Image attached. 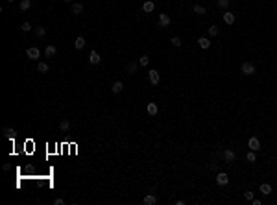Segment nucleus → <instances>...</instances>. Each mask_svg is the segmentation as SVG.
Instances as JSON below:
<instances>
[{"mask_svg": "<svg viewBox=\"0 0 277 205\" xmlns=\"http://www.w3.org/2000/svg\"><path fill=\"white\" fill-rule=\"evenodd\" d=\"M242 74H246V76H253L255 74V65L246 61V63H242Z\"/></svg>", "mask_w": 277, "mask_h": 205, "instance_id": "obj_1", "label": "nucleus"}, {"mask_svg": "<svg viewBox=\"0 0 277 205\" xmlns=\"http://www.w3.org/2000/svg\"><path fill=\"white\" fill-rule=\"evenodd\" d=\"M148 80H150V83L152 85H159V81H161V76H159V72L157 70H150V72H148Z\"/></svg>", "mask_w": 277, "mask_h": 205, "instance_id": "obj_2", "label": "nucleus"}, {"mask_svg": "<svg viewBox=\"0 0 277 205\" xmlns=\"http://www.w3.org/2000/svg\"><path fill=\"white\" fill-rule=\"evenodd\" d=\"M216 183H218L220 187L227 185V183H229V176L226 174V172H218V176H216Z\"/></svg>", "mask_w": 277, "mask_h": 205, "instance_id": "obj_3", "label": "nucleus"}, {"mask_svg": "<svg viewBox=\"0 0 277 205\" xmlns=\"http://www.w3.org/2000/svg\"><path fill=\"white\" fill-rule=\"evenodd\" d=\"M26 56H28L30 59H39V57H41V52H39V48L31 46V48H28V50H26Z\"/></svg>", "mask_w": 277, "mask_h": 205, "instance_id": "obj_4", "label": "nucleus"}, {"mask_svg": "<svg viewBox=\"0 0 277 205\" xmlns=\"http://www.w3.org/2000/svg\"><path fill=\"white\" fill-rule=\"evenodd\" d=\"M248 146H249V150H253V152L261 150V142H259V139H257V137H251L249 141H248Z\"/></svg>", "mask_w": 277, "mask_h": 205, "instance_id": "obj_5", "label": "nucleus"}, {"mask_svg": "<svg viewBox=\"0 0 277 205\" xmlns=\"http://www.w3.org/2000/svg\"><path fill=\"white\" fill-rule=\"evenodd\" d=\"M100 61H102V59H100V54H98L96 50H92V52L89 54V63H91V65H100Z\"/></svg>", "mask_w": 277, "mask_h": 205, "instance_id": "obj_6", "label": "nucleus"}, {"mask_svg": "<svg viewBox=\"0 0 277 205\" xmlns=\"http://www.w3.org/2000/svg\"><path fill=\"white\" fill-rule=\"evenodd\" d=\"M170 24V17L166 13H161L159 15V28H166Z\"/></svg>", "mask_w": 277, "mask_h": 205, "instance_id": "obj_7", "label": "nucleus"}, {"mask_svg": "<svg viewBox=\"0 0 277 205\" xmlns=\"http://www.w3.org/2000/svg\"><path fill=\"white\" fill-rule=\"evenodd\" d=\"M223 159H226V163H233V161L237 159V154L233 152V150H226V152H223Z\"/></svg>", "mask_w": 277, "mask_h": 205, "instance_id": "obj_8", "label": "nucleus"}, {"mask_svg": "<svg viewBox=\"0 0 277 205\" xmlns=\"http://www.w3.org/2000/svg\"><path fill=\"white\" fill-rule=\"evenodd\" d=\"M56 52H57V48H56L54 45H48V46L45 48V56H46V57H54Z\"/></svg>", "mask_w": 277, "mask_h": 205, "instance_id": "obj_9", "label": "nucleus"}, {"mask_svg": "<svg viewBox=\"0 0 277 205\" xmlns=\"http://www.w3.org/2000/svg\"><path fill=\"white\" fill-rule=\"evenodd\" d=\"M142 201H144V205H155L157 203V198L153 196V194H146Z\"/></svg>", "mask_w": 277, "mask_h": 205, "instance_id": "obj_10", "label": "nucleus"}, {"mask_svg": "<svg viewBox=\"0 0 277 205\" xmlns=\"http://www.w3.org/2000/svg\"><path fill=\"white\" fill-rule=\"evenodd\" d=\"M142 9H144V11H146V13H152V11H153V9H155V4L152 2V0H146V2L142 4Z\"/></svg>", "mask_w": 277, "mask_h": 205, "instance_id": "obj_11", "label": "nucleus"}, {"mask_svg": "<svg viewBox=\"0 0 277 205\" xmlns=\"http://www.w3.org/2000/svg\"><path fill=\"white\" fill-rule=\"evenodd\" d=\"M198 45H200V48L207 50V48H211V41L205 39V37H200V39H198Z\"/></svg>", "mask_w": 277, "mask_h": 205, "instance_id": "obj_12", "label": "nucleus"}, {"mask_svg": "<svg viewBox=\"0 0 277 205\" xmlns=\"http://www.w3.org/2000/svg\"><path fill=\"white\" fill-rule=\"evenodd\" d=\"M122 89H124V83H122V81H115V83H113V87H111V91H113L115 94L122 92Z\"/></svg>", "mask_w": 277, "mask_h": 205, "instance_id": "obj_13", "label": "nucleus"}, {"mask_svg": "<svg viewBox=\"0 0 277 205\" xmlns=\"http://www.w3.org/2000/svg\"><path fill=\"white\" fill-rule=\"evenodd\" d=\"M146 111H148V115H152V116H153V115H157V111H159V107H157V104H153V102H152V104H148V107H146Z\"/></svg>", "mask_w": 277, "mask_h": 205, "instance_id": "obj_14", "label": "nucleus"}, {"mask_svg": "<svg viewBox=\"0 0 277 205\" xmlns=\"http://www.w3.org/2000/svg\"><path fill=\"white\" fill-rule=\"evenodd\" d=\"M81 13H83V6L80 2L72 4V15H81Z\"/></svg>", "mask_w": 277, "mask_h": 205, "instance_id": "obj_15", "label": "nucleus"}, {"mask_svg": "<svg viewBox=\"0 0 277 205\" xmlns=\"http://www.w3.org/2000/svg\"><path fill=\"white\" fill-rule=\"evenodd\" d=\"M83 46H85V37H76V41H74V48L81 50Z\"/></svg>", "mask_w": 277, "mask_h": 205, "instance_id": "obj_16", "label": "nucleus"}, {"mask_svg": "<svg viewBox=\"0 0 277 205\" xmlns=\"http://www.w3.org/2000/svg\"><path fill=\"white\" fill-rule=\"evenodd\" d=\"M223 20H226V24H233L235 22V15H233L231 11H226L223 13Z\"/></svg>", "mask_w": 277, "mask_h": 205, "instance_id": "obj_17", "label": "nucleus"}, {"mask_svg": "<svg viewBox=\"0 0 277 205\" xmlns=\"http://www.w3.org/2000/svg\"><path fill=\"white\" fill-rule=\"evenodd\" d=\"M20 11H28V9L31 7V0H20Z\"/></svg>", "mask_w": 277, "mask_h": 205, "instance_id": "obj_18", "label": "nucleus"}, {"mask_svg": "<svg viewBox=\"0 0 277 205\" xmlns=\"http://www.w3.org/2000/svg\"><path fill=\"white\" fill-rule=\"evenodd\" d=\"M261 192L264 194V196L272 194V185H268V183H262V185H261Z\"/></svg>", "mask_w": 277, "mask_h": 205, "instance_id": "obj_19", "label": "nucleus"}, {"mask_svg": "<svg viewBox=\"0 0 277 205\" xmlns=\"http://www.w3.org/2000/svg\"><path fill=\"white\" fill-rule=\"evenodd\" d=\"M2 133H4L7 139H13V137H15V129H13V127H4Z\"/></svg>", "mask_w": 277, "mask_h": 205, "instance_id": "obj_20", "label": "nucleus"}, {"mask_svg": "<svg viewBox=\"0 0 277 205\" xmlns=\"http://www.w3.org/2000/svg\"><path fill=\"white\" fill-rule=\"evenodd\" d=\"M59 129H61L63 133L69 131V129H70V122H69V120H61V122H59Z\"/></svg>", "mask_w": 277, "mask_h": 205, "instance_id": "obj_21", "label": "nucleus"}, {"mask_svg": "<svg viewBox=\"0 0 277 205\" xmlns=\"http://www.w3.org/2000/svg\"><path fill=\"white\" fill-rule=\"evenodd\" d=\"M194 13H196V15H205V13H207V9H205L203 6L196 4V6H194Z\"/></svg>", "mask_w": 277, "mask_h": 205, "instance_id": "obj_22", "label": "nucleus"}, {"mask_svg": "<svg viewBox=\"0 0 277 205\" xmlns=\"http://www.w3.org/2000/svg\"><path fill=\"white\" fill-rule=\"evenodd\" d=\"M37 70H39L41 74H45V72H48V63H42V61H41V63L37 65Z\"/></svg>", "mask_w": 277, "mask_h": 205, "instance_id": "obj_23", "label": "nucleus"}, {"mask_svg": "<svg viewBox=\"0 0 277 205\" xmlns=\"http://www.w3.org/2000/svg\"><path fill=\"white\" fill-rule=\"evenodd\" d=\"M35 35H37L39 39H41V37H45V35H46V30L42 28V26H37V28H35Z\"/></svg>", "mask_w": 277, "mask_h": 205, "instance_id": "obj_24", "label": "nucleus"}, {"mask_svg": "<svg viewBox=\"0 0 277 205\" xmlns=\"http://www.w3.org/2000/svg\"><path fill=\"white\" fill-rule=\"evenodd\" d=\"M126 70H127V74H135L137 72V63H130L126 67Z\"/></svg>", "mask_w": 277, "mask_h": 205, "instance_id": "obj_25", "label": "nucleus"}, {"mask_svg": "<svg viewBox=\"0 0 277 205\" xmlns=\"http://www.w3.org/2000/svg\"><path fill=\"white\" fill-rule=\"evenodd\" d=\"M255 159H257V157H255V152H253V150L246 154V161H248V163H255Z\"/></svg>", "mask_w": 277, "mask_h": 205, "instance_id": "obj_26", "label": "nucleus"}, {"mask_svg": "<svg viewBox=\"0 0 277 205\" xmlns=\"http://www.w3.org/2000/svg\"><path fill=\"white\" fill-rule=\"evenodd\" d=\"M148 63H150V57L148 56H142L141 59H138V65H141V67H148Z\"/></svg>", "mask_w": 277, "mask_h": 205, "instance_id": "obj_27", "label": "nucleus"}, {"mask_svg": "<svg viewBox=\"0 0 277 205\" xmlns=\"http://www.w3.org/2000/svg\"><path fill=\"white\" fill-rule=\"evenodd\" d=\"M218 31H220V30H218V26H211V28H209V35L216 37V35H218Z\"/></svg>", "mask_w": 277, "mask_h": 205, "instance_id": "obj_28", "label": "nucleus"}, {"mask_svg": "<svg viewBox=\"0 0 277 205\" xmlns=\"http://www.w3.org/2000/svg\"><path fill=\"white\" fill-rule=\"evenodd\" d=\"M20 30H22L24 34H28V31L31 30V24H30V22H22V24H20Z\"/></svg>", "mask_w": 277, "mask_h": 205, "instance_id": "obj_29", "label": "nucleus"}, {"mask_svg": "<svg viewBox=\"0 0 277 205\" xmlns=\"http://www.w3.org/2000/svg\"><path fill=\"white\" fill-rule=\"evenodd\" d=\"M229 6V0H218V7H222V9H226Z\"/></svg>", "mask_w": 277, "mask_h": 205, "instance_id": "obj_30", "label": "nucleus"}, {"mask_svg": "<svg viewBox=\"0 0 277 205\" xmlns=\"http://www.w3.org/2000/svg\"><path fill=\"white\" fill-rule=\"evenodd\" d=\"M244 198H246L248 201H251V200H253V192H251V190H246V192H244Z\"/></svg>", "mask_w": 277, "mask_h": 205, "instance_id": "obj_31", "label": "nucleus"}, {"mask_svg": "<svg viewBox=\"0 0 277 205\" xmlns=\"http://www.w3.org/2000/svg\"><path fill=\"white\" fill-rule=\"evenodd\" d=\"M170 42H172L174 46H181V39L179 37H172V41H170Z\"/></svg>", "mask_w": 277, "mask_h": 205, "instance_id": "obj_32", "label": "nucleus"}, {"mask_svg": "<svg viewBox=\"0 0 277 205\" xmlns=\"http://www.w3.org/2000/svg\"><path fill=\"white\" fill-rule=\"evenodd\" d=\"M54 205H65V200H63V198H56L54 200Z\"/></svg>", "mask_w": 277, "mask_h": 205, "instance_id": "obj_33", "label": "nucleus"}, {"mask_svg": "<svg viewBox=\"0 0 277 205\" xmlns=\"http://www.w3.org/2000/svg\"><path fill=\"white\" fill-rule=\"evenodd\" d=\"M4 170H9V168H11V165H9V163H4V166H2Z\"/></svg>", "mask_w": 277, "mask_h": 205, "instance_id": "obj_34", "label": "nucleus"}, {"mask_svg": "<svg viewBox=\"0 0 277 205\" xmlns=\"http://www.w3.org/2000/svg\"><path fill=\"white\" fill-rule=\"evenodd\" d=\"M65 2H70V0H65Z\"/></svg>", "mask_w": 277, "mask_h": 205, "instance_id": "obj_35", "label": "nucleus"}, {"mask_svg": "<svg viewBox=\"0 0 277 205\" xmlns=\"http://www.w3.org/2000/svg\"><path fill=\"white\" fill-rule=\"evenodd\" d=\"M9 2H13V0H9Z\"/></svg>", "mask_w": 277, "mask_h": 205, "instance_id": "obj_36", "label": "nucleus"}]
</instances>
